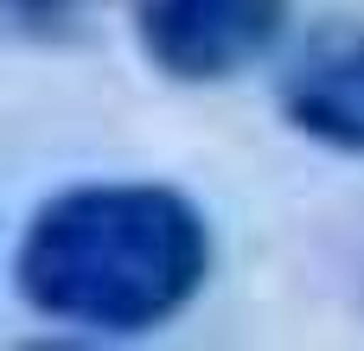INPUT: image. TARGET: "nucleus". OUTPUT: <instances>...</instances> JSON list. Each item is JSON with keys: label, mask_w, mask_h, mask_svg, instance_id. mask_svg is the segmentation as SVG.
I'll return each instance as SVG.
<instances>
[{"label": "nucleus", "mask_w": 364, "mask_h": 351, "mask_svg": "<svg viewBox=\"0 0 364 351\" xmlns=\"http://www.w3.org/2000/svg\"><path fill=\"white\" fill-rule=\"evenodd\" d=\"M211 275L205 211L160 179H83L51 192L13 249V288L45 326L134 339L179 320Z\"/></svg>", "instance_id": "nucleus-1"}, {"label": "nucleus", "mask_w": 364, "mask_h": 351, "mask_svg": "<svg viewBox=\"0 0 364 351\" xmlns=\"http://www.w3.org/2000/svg\"><path fill=\"white\" fill-rule=\"evenodd\" d=\"M294 0H128L141 58L166 83H230L262 64Z\"/></svg>", "instance_id": "nucleus-2"}, {"label": "nucleus", "mask_w": 364, "mask_h": 351, "mask_svg": "<svg viewBox=\"0 0 364 351\" xmlns=\"http://www.w3.org/2000/svg\"><path fill=\"white\" fill-rule=\"evenodd\" d=\"M282 115L333 153H364V26L314 38L282 70Z\"/></svg>", "instance_id": "nucleus-3"}, {"label": "nucleus", "mask_w": 364, "mask_h": 351, "mask_svg": "<svg viewBox=\"0 0 364 351\" xmlns=\"http://www.w3.org/2000/svg\"><path fill=\"white\" fill-rule=\"evenodd\" d=\"M90 19V0H0V32L19 38H77Z\"/></svg>", "instance_id": "nucleus-4"}]
</instances>
